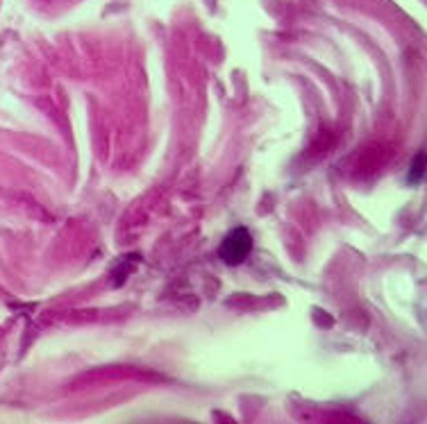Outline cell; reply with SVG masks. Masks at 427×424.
<instances>
[{
	"instance_id": "6da1fadb",
	"label": "cell",
	"mask_w": 427,
	"mask_h": 424,
	"mask_svg": "<svg viewBox=\"0 0 427 424\" xmlns=\"http://www.w3.org/2000/svg\"><path fill=\"white\" fill-rule=\"evenodd\" d=\"M253 252V236L246 227H237L223 239L218 248V257L227 263V266H239L248 259V254Z\"/></svg>"
}]
</instances>
